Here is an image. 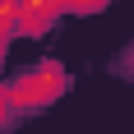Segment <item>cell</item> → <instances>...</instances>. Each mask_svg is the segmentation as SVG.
I'll list each match as a JSON object with an SVG mask.
<instances>
[{
    "instance_id": "6da1fadb",
    "label": "cell",
    "mask_w": 134,
    "mask_h": 134,
    "mask_svg": "<svg viewBox=\"0 0 134 134\" xmlns=\"http://www.w3.org/2000/svg\"><path fill=\"white\" fill-rule=\"evenodd\" d=\"M55 93H65V69L60 65H37V69H23L0 93V102H5V111H32L42 102H51Z\"/></svg>"
},
{
    "instance_id": "7a4b0ae2",
    "label": "cell",
    "mask_w": 134,
    "mask_h": 134,
    "mask_svg": "<svg viewBox=\"0 0 134 134\" xmlns=\"http://www.w3.org/2000/svg\"><path fill=\"white\" fill-rule=\"evenodd\" d=\"M19 9H23V0H0V42L19 32Z\"/></svg>"
},
{
    "instance_id": "3957f363",
    "label": "cell",
    "mask_w": 134,
    "mask_h": 134,
    "mask_svg": "<svg viewBox=\"0 0 134 134\" xmlns=\"http://www.w3.org/2000/svg\"><path fill=\"white\" fill-rule=\"evenodd\" d=\"M107 0H60V9H102Z\"/></svg>"
}]
</instances>
